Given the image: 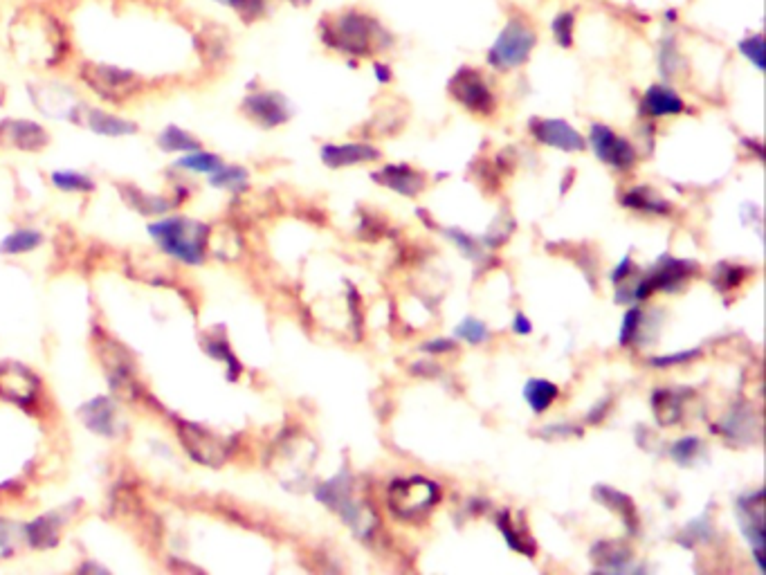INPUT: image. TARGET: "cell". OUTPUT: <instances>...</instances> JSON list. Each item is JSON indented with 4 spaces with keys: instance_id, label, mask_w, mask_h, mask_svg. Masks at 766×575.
<instances>
[{
    "instance_id": "6da1fadb",
    "label": "cell",
    "mask_w": 766,
    "mask_h": 575,
    "mask_svg": "<svg viewBox=\"0 0 766 575\" xmlns=\"http://www.w3.org/2000/svg\"><path fill=\"white\" fill-rule=\"evenodd\" d=\"M9 39L21 50H30V57L45 61V66H57L68 52V32L61 16L41 3H30L18 9L9 25Z\"/></svg>"
},
{
    "instance_id": "7a4b0ae2",
    "label": "cell",
    "mask_w": 766,
    "mask_h": 575,
    "mask_svg": "<svg viewBox=\"0 0 766 575\" xmlns=\"http://www.w3.org/2000/svg\"><path fill=\"white\" fill-rule=\"evenodd\" d=\"M149 236L160 252L185 266H203L207 259L209 227L187 216H164L149 225Z\"/></svg>"
},
{
    "instance_id": "3957f363",
    "label": "cell",
    "mask_w": 766,
    "mask_h": 575,
    "mask_svg": "<svg viewBox=\"0 0 766 575\" xmlns=\"http://www.w3.org/2000/svg\"><path fill=\"white\" fill-rule=\"evenodd\" d=\"M79 79L90 93L108 104H126L140 97L147 88V79L131 68L106 61H81Z\"/></svg>"
},
{
    "instance_id": "277c9868",
    "label": "cell",
    "mask_w": 766,
    "mask_h": 575,
    "mask_svg": "<svg viewBox=\"0 0 766 575\" xmlns=\"http://www.w3.org/2000/svg\"><path fill=\"white\" fill-rule=\"evenodd\" d=\"M319 32H322V41L328 48L364 57V54L371 52L373 41L378 39L376 34L380 32V27L371 16L358 12V9H346V12L335 14L333 18H324Z\"/></svg>"
},
{
    "instance_id": "5b68a950",
    "label": "cell",
    "mask_w": 766,
    "mask_h": 575,
    "mask_svg": "<svg viewBox=\"0 0 766 575\" xmlns=\"http://www.w3.org/2000/svg\"><path fill=\"white\" fill-rule=\"evenodd\" d=\"M535 43V30H531L522 18H510L504 30L499 32L495 43H492V48L488 50V63L492 68L499 70L524 66L528 57H531Z\"/></svg>"
},
{
    "instance_id": "8992f818",
    "label": "cell",
    "mask_w": 766,
    "mask_h": 575,
    "mask_svg": "<svg viewBox=\"0 0 766 575\" xmlns=\"http://www.w3.org/2000/svg\"><path fill=\"white\" fill-rule=\"evenodd\" d=\"M441 492L434 481L423 477L398 479L389 486L387 504L400 519H418L439 501Z\"/></svg>"
},
{
    "instance_id": "52a82bcc",
    "label": "cell",
    "mask_w": 766,
    "mask_h": 575,
    "mask_svg": "<svg viewBox=\"0 0 766 575\" xmlns=\"http://www.w3.org/2000/svg\"><path fill=\"white\" fill-rule=\"evenodd\" d=\"M66 122L79 126V129H86L90 133L99 135V138H129V135L138 133V124L129 117L117 115L115 111H108V108L102 106H90L86 102H75L70 106V111L66 115Z\"/></svg>"
},
{
    "instance_id": "ba28073f",
    "label": "cell",
    "mask_w": 766,
    "mask_h": 575,
    "mask_svg": "<svg viewBox=\"0 0 766 575\" xmlns=\"http://www.w3.org/2000/svg\"><path fill=\"white\" fill-rule=\"evenodd\" d=\"M241 111L261 129H277L290 120V104L288 99L275 93V90H254L248 93L241 102Z\"/></svg>"
},
{
    "instance_id": "9c48e42d",
    "label": "cell",
    "mask_w": 766,
    "mask_h": 575,
    "mask_svg": "<svg viewBox=\"0 0 766 575\" xmlns=\"http://www.w3.org/2000/svg\"><path fill=\"white\" fill-rule=\"evenodd\" d=\"M450 95L472 113L488 115L495 108V97L477 70H459L450 81Z\"/></svg>"
},
{
    "instance_id": "30bf717a",
    "label": "cell",
    "mask_w": 766,
    "mask_h": 575,
    "mask_svg": "<svg viewBox=\"0 0 766 575\" xmlns=\"http://www.w3.org/2000/svg\"><path fill=\"white\" fill-rule=\"evenodd\" d=\"M589 146L600 162L614 169H632L636 164V151L627 140L616 135L609 126L594 124L589 133Z\"/></svg>"
},
{
    "instance_id": "8fae6325",
    "label": "cell",
    "mask_w": 766,
    "mask_h": 575,
    "mask_svg": "<svg viewBox=\"0 0 766 575\" xmlns=\"http://www.w3.org/2000/svg\"><path fill=\"white\" fill-rule=\"evenodd\" d=\"M50 144V133L39 122L25 120V117H9L0 122V146L9 149L36 153Z\"/></svg>"
},
{
    "instance_id": "7c38bea8",
    "label": "cell",
    "mask_w": 766,
    "mask_h": 575,
    "mask_svg": "<svg viewBox=\"0 0 766 575\" xmlns=\"http://www.w3.org/2000/svg\"><path fill=\"white\" fill-rule=\"evenodd\" d=\"M178 436H180V443L187 447V454L196 463L212 465V468H218V465L225 461L227 445L216 434L205 430V427L191 425V423H182Z\"/></svg>"
},
{
    "instance_id": "4fadbf2b",
    "label": "cell",
    "mask_w": 766,
    "mask_h": 575,
    "mask_svg": "<svg viewBox=\"0 0 766 575\" xmlns=\"http://www.w3.org/2000/svg\"><path fill=\"white\" fill-rule=\"evenodd\" d=\"M531 131L537 140L560 151H582L587 146L585 138L564 120H535Z\"/></svg>"
},
{
    "instance_id": "5bb4252c",
    "label": "cell",
    "mask_w": 766,
    "mask_h": 575,
    "mask_svg": "<svg viewBox=\"0 0 766 575\" xmlns=\"http://www.w3.org/2000/svg\"><path fill=\"white\" fill-rule=\"evenodd\" d=\"M737 513H740V524L744 528L746 540L751 542L753 551H755V560H758L760 569H764V564H762V549H764L762 492H755V495L740 499V504H737Z\"/></svg>"
},
{
    "instance_id": "9a60e30c",
    "label": "cell",
    "mask_w": 766,
    "mask_h": 575,
    "mask_svg": "<svg viewBox=\"0 0 766 575\" xmlns=\"http://www.w3.org/2000/svg\"><path fill=\"white\" fill-rule=\"evenodd\" d=\"M79 418L84 421L90 432L99 436L113 438L117 434V421H120V416H117V407L108 396H97L81 405Z\"/></svg>"
},
{
    "instance_id": "2e32d148",
    "label": "cell",
    "mask_w": 766,
    "mask_h": 575,
    "mask_svg": "<svg viewBox=\"0 0 766 575\" xmlns=\"http://www.w3.org/2000/svg\"><path fill=\"white\" fill-rule=\"evenodd\" d=\"M36 389H39V380L27 369L18 367V364H7L5 369L0 367V398L16 400L18 405L30 403L36 398Z\"/></svg>"
},
{
    "instance_id": "e0dca14e",
    "label": "cell",
    "mask_w": 766,
    "mask_h": 575,
    "mask_svg": "<svg viewBox=\"0 0 766 575\" xmlns=\"http://www.w3.org/2000/svg\"><path fill=\"white\" fill-rule=\"evenodd\" d=\"M66 524L61 522L59 513H50L43 517H36L32 522H27L21 526L23 533V542L27 546H32L36 551H48L52 546L59 544V528Z\"/></svg>"
},
{
    "instance_id": "ac0fdd59",
    "label": "cell",
    "mask_w": 766,
    "mask_h": 575,
    "mask_svg": "<svg viewBox=\"0 0 766 575\" xmlns=\"http://www.w3.org/2000/svg\"><path fill=\"white\" fill-rule=\"evenodd\" d=\"M380 151L369 144H324L322 160L328 167H351V164H362L378 160Z\"/></svg>"
},
{
    "instance_id": "d6986e66",
    "label": "cell",
    "mask_w": 766,
    "mask_h": 575,
    "mask_svg": "<svg viewBox=\"0 0 766 575\" xmlns=\"http://www.w3.org/2000/svg\"><path fill=\"white\" fill-rule=\"evenodd\" d=\"M376 180L403 196H416L425 185L421 173H416L412 167H407V164H391V167H385L376 173Z\"/></svg>"
},
{
    "instance_id": "ffe728a7",
    "label": "cell",
    "mask_w": 766,
    "mask_h": 575,
    "mask_svg": "<svg viewBox=\"0 0 766 575\" xmlns=\"http://www.w3.org/2000/svg\"><path fill=\"white\" fill-rule=\"evenodd\" d=\"M641 111L650 117L679 115L683 111V99L668 86H652L643 95Z\"/></svg>"
},
{
    "instance_id": "44dd1931",
    "label": "cell",
    "mask_w": 766,
    "mask_h": 575,
    "mask_svg": "<svg viewBox=\"0 0 766 575\" xmlns=\"http://www.w3.org/2000/svg\"><path fill=\"white\" fill-rule=\"evenodd\" d=\"M155 144H158L160 151L176 153V155L196 151V149H200V146H203V142H200L194 133L182 129V126H178V124L164 126V129L158 133V140H155Z\"/></svg>"
},
{
    "instance_id": "7402d4cb",
    "label": "cell",
    "mask_w": 766,
    "mask_h": 575,
    "mask_svg": "<svg viewBox=\"0 0 766 575\" xmlns=\"http://www.w3.org/2000/svg\"><path fill=\"white\" fill-rule=\"evenodd\" d=\"M223 164V158L218 153H212V151H205L203 146L196 151H189V153H182L180 158L173 162V167L180 169V171H187V173H194V176H212V173L221 167Z\"/></svg>"
},
{
    "instance_id": "603a6c76",
    "label": "cell",
    "mask_w": 766,
    "mask_h": 575,
    "mask_svg": "<svg viewBox=\"0 0 766 575\" xmlns=\"http://www.w3.org/2000/svg\"><path fill=\"white\" fill-rule=\"evenodd\" d=\"M43 243V234L34 227H21V230H14L12 234H7L3 241H0V254L5 257H16V254H27L39 248Z\"/></svg>"
},
{
    "instance_id": "cb8c5ba5",
    "label": "cell",
    "mask_w": 766,
    "mask_h": 575,
    "mask_svg": "<svg viewBox=\"0 0 766 575\" xmlns=\"http://www.w3.org/2000/svg\"><path fill=\"white\" fill-rule=\"evenodd\" d=\"M524 398H526L528 407H531L535 414H544L546 409L555 403V398H558V387H555L553 382H549V380L533 378V380L526 382Z\"/></svg>"
},
{
    "instance_id": "d4e9b609",
    "label": "cell",
    "mask_w": 766,
    "mask_h": 575,
    "mask_svg": "<svg viewBox=\"0 0 766 575\" xmlns=\"http://www.w3.org/2000/svg\"><path fill=\"white\" fill-rule=\"evenodd\" d=\"M248 180H250V173L245 171L243 167H239V164H221L212 176H209V185L212 187H218V189H225V191H232V194H241L243 189H248Z\"/></svg>"
},
{
    "instance_id": "484cf974",
    "label": "cell",
    "mask_w": 766,
    "mask_h": 575,
    "mask_svg": "<svg viewBox=\"0 0 766 575\" xmlns=\"http://www.w3.org/2000/svg\"><path fill=\"white\" fill-rule=\"evenodd\" d=\"M126 203H131L135 212H140L142 216H164L173 205H176L164 196L144 194V191L135 187H129V191H126Z\"/></svg>"
},
{
    "instance_id": "4316f807",
    "label": "cell",
    "mask_w": 766,
    "mask_h": 575,
    "mask_svg": "<svg viewBox=\"0 0 766 575\" xmlns=\"http://www.w3.org/2000/svg\"><path fill=\"white\" fill-rule=\"evenodd\" d=\"M203 349H205V353L209 355V358L225 364V367H227V378L234 380L236 376H239V360L234 358V353H232L230 344H227L225 337H218L216 333H212V335L207 333L203 337Z\"/></svg>"
},
{
    "instance_id": "83f0119b",
    "label": "cell",
    "mask_w": 766,
    "mask_h": 575,
    "mask_svg": "<svg viewBox=\"0 0 766 575\" xmlns=\"http://www.w3.org/2000/svg\"><path fill=\"white\" fill-rule=\"evenodd\" d=\"M50 180L63 194H90V191H95V180L81 171H52Z\"/></svg>"
},
{
    "instance_id": "f1b7e54d",
    "label": "cell",
    "mask_w": 766,
    "mask_h": 575,
    "mask_svg": "<svg viewBox=\"0 0 766 575\" xmlns=\"http://www.w3.org/2000/svg\"><path fill=\"white\" fill-rule=\"evenodd\" d=\"M212 3L227 7L241 18L243 23H254L268 14L270 0H212Z\"/></svg>"
},
{
    "instance_id": "f546056e",
    "label": "cell",
    "mask_w": 766,
    "mask_h": 575,
    "mask_svg": "<svg viewBox=\"0 0 766 575\" xmlns=\"http://www.w3.org/2000/svg\"><path fill=\"white\" fill-rule=\"evenodd\" d=\"M623 203L627 207L638 209V212H647V214H665V212H670V205L665 203L661 196L652 194V191L645 189V187L629 191Z\"/></svg>"
},
{
    "instance_id": "4dcf8cb0",
    "label": "cell",
    "mask_w": 766,
    "mask_h": 575,
    "mask_svg": "<svg viewBox=\"0 0 766 575\" xmlns=\"http://www.w3.org/2000/svg\"><path fill=\"white\" fill-rule=\"evenodd\" d=\"M654 409H656V418H659L663 425H672L674 421H679L681 405L674 394H663V391L661 394H656Z\"/></svg>"
},
{
    "instance_id": "1f68e13d",
    "label": "cell",
    "mask_w": 766,
    "mask_h": 575,
    "mask_svg": "<svg viewBox=\"0 0 766 575\" xmlns=\"http://www.w3.org/2000/svg\"><path fill=\"white\" fill-rule=\"evenodd\" d=\"M457 335L461 337V340L470 342V344H481L488 340V328L483 322H479V319H463V322L457 326Z\"/></svg>"
},
{
    "instance_id": "d6a6232c",
    "label": "cell",
    "mask_w": 766,
    "mask_h": 575,
    "mask_svg": "<svg viewBox=\"0 0 766 575\" xmlns=\"http://www.w3.org/2000/svg\"><path fill=\"white\" fill-rule=\"evenodd\" d=\"M16 537H21V526L9 524L7 519H0V558H12L16 551Z\"/></svg>"
},
{
    "instance_id": "836d02e7",
    "label": "cell",
    "mask_w": 766,
    "mask_h": 575,
    "mask_svg": "<svg viewBox=\"0 0 766 575\" xmlns=\"http://www.w3.org/2000/svg\"><path fill=\"white\" fill-rule=\"evenodd\" d=\"M740 50L755 68H758L760 72L764 70V39H762V34L746 36V39L740 43Z\"/></svg>"
},
{
    "instance_id": "e575fe53",
    "label": "cell",
    "mask_w": 766,
    "mask_h": 575,
    "mask_svg": "<svg viewBox=\"0 0 766 575\" xmlns=\"http://www.w3.org/2000/svg\"><path fill=\"white\" fill-rule=\"evenodd\" d=\"M551 30L555 34V41H558L562 48H569L571 41H573L571 39V36H573V14L571 12H564L558 18H553Z\"/></svg>"
},
{
    "instance_id": "d590c367",
    "label": "cell",
    "mask_w": 766,
    "mask_h": 575,
    "mask_svg": "<svg viewBox=\"0 0 766 575\" xmlns=\"http://www.w3.org/2000/svg\"><path fill=\"white\" fill-rule=\"evenodd\" d=\"M643 322V313L638 308L627 310V315L623 319V328H620V344H627L632 337L636 335L638 328H641Z\"/></svg>"
},
{
    "instance_id": "8d00e7d4",
    "label": "cell",
    "mask_w": 766,
    "mask_h": 575,
    "mask_svg": "<svg viewBox=\"0 0 766 575\" xmlns=\"http://www.w3.org/2000/svg\"><path fill=\"white\" fill-rule=\"evenodd\" d=\"M697 447H699L697 438H692V436L681 438V441H679V443H674V447H672L674 461H679V463H690L692 459H695Z\"/></svg>"
},
{
    "instance_id": "74e56055",
    "label": "cell",
    "mask_w": 766,
    "mask_h": 575,
    "mask_svg": "<svg viewBox=\"0 0 766 575\" xmlns=\"http://www.w3.org/2000/svg\"><path fill=\"white\" fill-rule=\"evenodd\" d=\"M699 351H686V353H679V355H668V358H656L654 364L656 367H672V364H681V362H688L690 358H697Z\"/></svg>"
},
{
    "instance_id": "f35d334b",
    "label": "cell",
    "mask_w": 766,
    "mask_h": 575,
    "mask_svg": "<svg viewBox=\"0 0 766 575\" xmlns=\"http://www.w3.org/2000/svg\"><path fill=\"white\" fill-rule=\"evenodd\" d=\"M513 331L519 333V335H528V333L533 331V324L528 322V319H526L522 313H519V315L515 317V322H513Z\"/></svg>"
},
{
    "instance_id": "ab89813d",
    "label": "cell",
    "mask_w": 766,
    "mask_h": 575,
    "mask_svg": "<svg viewBox=\"0 0 766 575\" xmlns=\"http://www.w3.org/2000/svg\"><path fill=\"white\" fill-rule=\"evenodd\" d=\"M376 70H378V79L380 81H389L391 79V75H385V72H389L385 66H376Z\"/></svg>"
},
{
    "instance_id": "60d3db41",
    "label": "cell",
    "mask_w": 766,
    "mask_h": 575,
    "mask_svg": "<svg viewBox=\"0 0 766 575\" xmlns=\"http://www.w3.org/2000/svg\"><path fill=\"white\" fill-rule=\"evenodd\" d=\"M288 3H293V5H310V0H288Z\"/></svg>"
}]
</instances>
